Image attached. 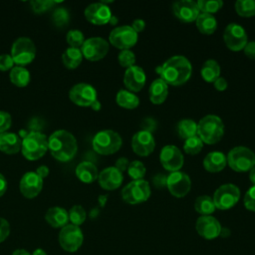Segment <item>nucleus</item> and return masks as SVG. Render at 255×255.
I'll use <instances>...</instances> for the list:
<instances>
[{
  "label": "nucleus",
  "instance_id": "nucleus-1",
  "mask_svg": "<svg viewBox=\"0 0 255 255\" xmlns=\"http://www.w3.org/2000/svg\"><path fill=\"white\" fill-rule=\"evenodd\" d=\"M156 72L160 75V79L167 85L180 86L186 83L191 77L192 66L187 58L176 55L157 67Z\"/></svg>",
  "mask_w": 255,
  "mask_h": 255
},
{
  "label": "nucleus",
  "instance_id": "nucleus-2",
  "mask_svg": "<svg viewBox=\"0 0 255 255\" xmlns=\"http://www.w3.org/2000/svg\"><path fill=\"white\" fill-rule=\"evenodd\" d=\"M48 148L56 159L60 161H69L77 153V139L70 131L58 129L49 136Z\"/></svg>",
  "mask_w": 255,
  "mask_h": 255
},
{
  "label": "nucleus",
  "instance_id": "nucleus-3",
  "mask_svg": "<svg viewBox=\"0 0 255 255\" xmlns=\"http://www.w3.org/2000/svg\"><path fill=\"white\" fill-rule=\"evenodd\" d=\"M223 134L224 125L222 120L215 115H207L197 124V136L204 143L214 144L222 138Z\"/></svg>",
  "mask_w": 255,
  "mask_h": 255
},
{
  "label": "nucleus",
  "instance_id": "nucleus-4",
  "mask_svg": "<svg viewBox=\"0 0 255 255\" xmlns=\"http://www.w3.org/2000/svg\"><path fill=\"white\" fill-rule=\"evenodd\" d=\"M48 149L47 136L40 131H30L22 139L21 151L28 160H37Z\"/></svg>",
  "mask_w": 255,
  "mask_h": 255
},
{
  "label": "nucleus",
  "instance_id": "nucleus-5",
  "mask_svg": "<svg viewBox=\"0 0 255 255\" xmlns=\"http://www.w3.org/2000/svg\"><path fill=\"white\" fill-rule=\"evenodd\" d=\"M121 135L112 129L101 130L93 138V148L100 154L109 155L117 152L122 146Z\"/></svg>",
  "mask_w": 255,
  "mask_h": 255
},
{
  "label": "nucleus",
  "instance_id": "nucleus-6",
  "mask_svg": "<svg viewBox=\"0 0 255 255\" xmlns=\"http://www.w3.org/2000/svg\"><path fill=\"white\" fill-rule=\"evenodd\" d=\"M227 163L236 172L249 171L255 165V154L246 146H235L228 152Z\"/></svg>",
  "mask_w": 255,
  "mask_h": 255
},
{
  "label": "nucleus",
  "instance_id": "nucleus-7",
  "mask_svg": "<svg viewBox=\"0 0 255 255\" xmlns=\"http://www.w3.org/2000/svg\"><path fill=\"white\" fill-rule=\"evenodd\" d=\"M35 55V44L30 38L19 37L14 41L11 48V57L15 64L24 67L34 60Z\"/></svg>",
  "mask_w": 255,
  "mask_h": 255
},
{
  "label": "nucleus",
  "instance_id": "nucleus-8",
  "mask_svg": "<svg viewBox=\"0 0 255 255\" xmlns=\"http://www.w3.org/2000/svg\"><path fill=\"white\" fill-rule=\"evenodd\" d=\"M150 196V187L146 180L138 179L128 183L122 190V198L128 204H138Z\"/></svg>",
  "mask_w": 255,
  "mask_h": 255
},
{
  "label": "nucleus",
  "instance_id": "nucleus-9",
  "mask_svg": "<svg viewBox=\"0 0 255 255\" xmlns=\"http://www.w3.org/2000/svg\"><path fill=\"white\" fill-rule=\"evenodd\" d=\"M240 198L239 188L232 183L220 185L213 194V202L216 208L227 210L232 208Z\"/></svg>",
  "mask_w": 255,
  "mask_h": 255
},
{
  "label": "nucleus",
  "instance_id": "nucleus-10",
  "mask_svg": "<svg viewBox=\"0 0 255 255\" xmlns=\"http://www.w3.org/2000/svg\"><path fill=\"white\" fill-rule=\"evenodd\" d=\"M84 235L79 226L67 224L61 228L59 233V243L61 247L70 253L76 252L83 244Z\"/></svg>",
  "mask_w": 255,
  "mask_h": 255
},
{
  "label": "nucleus",
  "instance_id": "nucleus-11",
  "mask_svg": "<svg viewBox=\"0 0 255 255\" xmlns=\"http://www.w3.org/2000/svg\"><path fill=\"white\" fill-rule=\"evenodd\" d=\"M110 43L120 50H129L137 41V33L131 26L124 25L116 27L109 36Z\"/></svg>",
  "mask_w": 255,
  "mask_h": 255
},
{
  "label": "nucleus",
  "instance_id": "nucleus-12",
  "mask_svg": "<svg viewBox=\"0 0 255 255\" xmlns=\"http://www.w3.org/2000/svg\"><path fill=\"white\" fill-rule=\"evenodd\" d=\"M223 40L226 47L234 52L243 50L248 42L245 29L237 23H230L225 27Z\"/></svg>",
  "mask_w": 255,
  "mask_h": 255
},
{
  "label": "nucleus",
  "instance_id": "nucleus-13",
  "mask_svg": "<svg viewBox=\"0 0 255 255\" xmlns=\"http://www.w3.org/2000/svg\"><path fill=\"white\" fill-rule=\"evenodd\" d=\"M83 57L89 61H99L109 52V43L102 37H91L81 47Z\"/></svg>",
  "mask_w": 255,
  "mask_h": 255
},
{
  "label": "nucleus",
  "instance_id": "nucleus-14",
  "mask_svg": "<svg viewBox=\"0 0 255 255\" xmlns=\"http://www.w3.org/2000/svg\"><path fill=\"white\" fill-rule=\"evenodd\" d=\"M69 98L77 106L91 107L97 100V91L90 84L79 83L70 90Z\"/></svg>",
  "mask_w": 255,
  "mask_h": 255
},
{
  "label": "nucleus",
  "instance_id": "nucleus-15",
  "mask_svg": "<svg viewBox=\"0 0 255 255\" xmlns=\"http://www.w3.org/2000/svg\"><path fill=\"white\" fill-rule=\"evenodd\" d=\"M166 187L171 195L180 198L189 192L191 180L186 173L180 170L173 171L167 175Z\"/></svg>",
  "mask_w": 255,
  "mask_h": 255
},
{
  "label": "nucleus",
  "instance_id": "nucleus-16",
  "mask_svg": "<svg viewBox=\"0 0 255 255\" xmlns=\"http://www.w3.org/2000/svg\"><path fill=\"white\" fill-rule=\"evenodd\" d=\"M171 10L174 16L183 23L195 21L200 14L197 3L192 0H179L172 4Z\"/></svg>",
  "mask_w": 255,
  "mask_h": 255
},
{
  "label": "nucleus",
  "instance_id": "nucleus-17",
  "mask_svg": "<svg viewBox=\"0 0 255 255\" xmlns=\"http://www.w3.org/2000/svg\"><path fill=\"white\" fill-rule=\"evenodd\" d=\"M159 159L161 165L168 171H178L183 165V155L175 145H165L162 147Z\"/></svg>",
  "mask_w": 255,
  "mask_h": 255
},
{
  "label": "nucleus",
  "instance_id": "nucleus-18",
  "mask_svg": "<svg viewBox=\"0 0 255 255\" xmlns=\"http://www.w3.org/2000/svg\"><path fill=\"white\" fill-rule=\"evenodd\" d=\"M155 147V140L151 132L146 130H138L131 138V148L135 154L139 156L149 155Z\"/></svg>",
  "mask_w": 255,
  "mask_h": 255
},
{
  "label": "nucleus",
  "instance_id": "nucleus-19",
  "mask_svg": "<svg viewBox=\"0 0 255 255\" xmlns=\"http://www.w3.org/2000/svg\"><path fill=\"white\" fill-rule=\"evenodd\" d=\"M197 233L205 239H214L221 234V225L219 221L211 215L200 216L195 223Z\"/></svg>",
  "mask_w": 255,
  "mask_h": 255
},
{
  "label": "nucleus",
  "instance_id": "nucleus-20",
  "mask_svg": "<svg viewBox=\"0 0 255 255\" xmlns=\"http://www.w3.org/2000/svg\"><path fill=\"white\" fill-rule=\"evenodd\" d=\"M85 17L94 25H105L110 22L112 12L110 7L103 2L92 3L85 9Z\"/></svg>",
  "mask_w": 255,
  "mask_h": 255
},
{
  "label": "nucleus",
  "instance_id": "nucleus-21",
  "mask_svg": "<svg viewBox=\"0 0 255 255\" xmlns=\"http://www.w3.org/2000/svg\"><path fill=\"white\" fill-rule=\"evenodd\" d=\"M19 187L23 196L26 198H34L42 190L43 178L35 171H28L22 176Z\"/></svg>",
  "mask_w": 255,
  "mask_h": 255
},
{
  "label": "nucleus",
  "instance_id": "nucleus-22",
  "mask_svg": "<svg viewBox=\"0 0 255 255\" xmlns=\"http://www.w3.org/2000/svg\"><path fill=\"white\" fill-rule=\"evenodd\" d=\"M145 73L139 66H132L126 70L124 75V84L128 91L131 93L139 92L145 84Z\"/></svg>",
  "mask_w": 255,
  "mask_h": 255
},
{
  "label": "nucleus",
  "instance_id": "nucleus-23",
  "mask_svg": "<svg viewBox=\"0 0 255 255\" xmlns=\"http://www.w3.org/2000/svg\"><path fill=\"white\" fill-rule=\"evenodd\" d=\"M123 179V172H121L115 166H110L103 169L98 176L101 187L106 190L117 189L121 186Z\"/></svg>",
  "mask_w": 255,
  "mask_h": 255
},
{
  "label": "nucleus",
  "instance_id": "nucleus-24",
  "mask_svg": "<svg viewBox=\"0 0 255 255\" xmlns=\"http://www.w3.org/2000/svg\"><path fill=\"white\" fill-rule=\"evenodd\" d=\"M45 220L54 228H62L67 225L69 221V215L65 208L54 206L47 210L45 214Z\"/></svg>",
  "mask_w": 255,
  "mask_h": 255
},
{
  "label": "nucleus",
  "instance_id": "nucleus-25",
  "mask_svg": "<svg viewBox=\"0 0 255 255\" xmlns=\"http://www.w3.org/2000/svg\"><path fill=\"white\" fill-rule=\"evenodd\" d=\"M22 140L19 135L14 132L0 133V150L7 154L17 153L21 149Z\"/></svg>",
  "mask_w": 255,
  "mask_h": 255
},
{
  "label": "nucleus",
  "instance_id": "nucleus-26",
  "mask_svg": "<svg viewBox=\"0 0 255 255\" xmlns=\"http://www.w3.org/2000/svg\"><path fill=\"white\" fill-rule=\"evenodd\" d=\"M227 164L226 155L221 151H211L203 159V166L209 172H219Z\"/></svg>",
  "mask_w": 255,
  "mask_h": 255
},
{
  "label": "nucleus",
  "instance_id": "nucleus-27",
  "mask_svg": "<svg viewBox=\"0 0 255 255\" xmlns=\"http://www.w3.org/2000/svg\"><path fill=\"white\" fill-rule=\"evenodd\" d=\"M149 100L154 105H161L167 98L168 85L160 78L155 79L149 86Z\"/></svg>",
  "mask_w": 255,
  "mask_h": 255
},
{
  "label": "nucleus",
  "instance_id": "nucleus-28",
  "mask_svg": "<svg viewBox=\"0 0 255 255\" xmlns=\"http://www.w3.org/2000/svg\"><path fill=\"white\" fill-rule=\"evenodd\" d=\"M77 177L84 183H92L98 179L99 172L97 166L91 161H82L76 167Z\"/></svg>",
  "mask_w": 255,
  "mask_h": 255
},
{
  "label": "nucleus",
  "instance_id": "nucleus-29",
  "mask_svg": "<svg viewBox=\"0 0 255 255\" xmlns=\"http://www.w3.org/2000/svg\"><path fill=\"white\" fill-rule=\"evenodd\" d=\"M195 24L200 33L205 35H211L217 28V21L212 14L200 13L195 20Z\"/></svg>",
  "mask_w": 255,
  "mask_h": 255
},
{
  "label": "nucleus",
  "instance_id": "nucleus-30",
  "mask_svg": "<svg viewBox=\"0 0 255 255\" xmlns=\"http://www.w3.org/2000/svg\"><path fill=\"white\" fill-rule=\"evenodd\" d=\"M220 66L215 60H207L201 67L200 75L207 83H214L220 77Z\"/></svg>",
  "mask_w": 255,
  "mask_h": 255
},
{
  "label": "nucleus",
  "instance_id": "nucleus-31",
  "mask_svg": "<svg viewBox=\"0 0 255 255\" xmlns=\"http://www.w3.org/2000/svg\"><path fill=\"white\" fill-rule=\"evenodd\" d=\"M116 102L120 107L128 110L135 109L139 105L138 97L128 90L119 91L116 96Z\"/></svg>",
  "mask_w": 255,
  "mask_h": 255
},
{
  "label": "nucleus",
  "instance_id": "nucleus-32",
  "mask_svg": "<svg viewBox=\"0 0 255 255\" xmlns=\"http://www.w3.org/2000/svg\"><path fill=\"white\" fill-rule=\"evenodd\" d=\"M83 60V54L79 48H67L62 54V62L65 67L69 69L77 68Z\"/></svg>",
  "mask_w": 255,
  "mask_h": 255
},
{
  "label": "nucleus",
  "instance_id": "nucleus-33",
  "mask_svg": "<svg viewBox=\"0 0 255 255\" xmlns=\"http://www.w3.org/2000/svg\"><path fill=\"white\" fill-rule=\"evenodd\" d=\"M176 130L179 137L185 140L197 134V123L191 119H183L177 123Z\"/></svg>",
  "mask_w": 255,
  "mask_h": 255
},
{
  "label": "nucleus",
  "instance_id": "nucleus-34",
  "mask_svg": "<svg viewBox=\"0 0 255 255\" xmlns=\"http://www.w3.org/2000/svg\"><path fill=\"white\" fill-rule=\"evenodd\" d=\"M10 80L17 87H26L30 82V73L25 67H13L10 72Z\"/></svg>",
  "mask_w": 255,
  "mask_h": 255
},
{
  "label": "nucleus",
  "instance_id": "nucleus-35",
  "mask_svg": "<svg viewBox=\"0 0 255 255\" xmlns=\"http://www.w3.org/2000/svg\"><path fill=\"white\" fill-rule=\"evenodd\" d=\"M194 209L196 212L203 215H210L212 214L216 207L214 205L213 199L208 195H200L195 199L194 202Z\"/></svg>",
  "mask_w": 255,
  "mask_h": 255
},
{
  "label": "nucleus",
  "instance_id": "nucleus-36",
  "mask_svg": "<svg viewBox=\"0 0 255 255\" xmlns=\"http://www.w3.org/2000/svg\"><path fill=\"white\" fill-rule=\"evenodd\" d=\"M235 11L241 17L255 15V0H238L235 2Z\"/></svg>",
  "mask_w": 255,
  "mask_h": 255
},
{
  "label": "nucleus",
  "instance_id": "nucleus-37",
  "mask_svg": "<svg viewBox=\"0 0 255 255\" xmlns=\"http://www.w3.org/2000/svg\"><path fill=\"white\" fill-rule=\"evenodd\" d=\"M200 13L213 14L219 11L223 6V1L221 0H198L196 1Z\"/></svg>",
  "mask_w": 255,
  "mask_h": 255
},
{
  "label": "nucleus",
  "instance_id": "nucleus-38",
  "mask_svg": "<svg viewBox=\"0 0 255 255\" xmlns=\"http://www.w3.org/2000/svg\"><path fill=\"white\" fill-rule=\"evenodd\" d=\"M68 215H69V220L71 221V224L76 226H80L81 224H83L87 217L86 210L81 205L72 206L68 212Z\"/></svg>",
  "mask_w": 255,
  "mask_h": 255
},
{
  "label": "nucleus",
  "instance_id": "nucleus-39",
  "mask_svg": "<svg viewBox=\"0 0 255 255\" xmlns=\"http://www.w3.org/2000/svg\"><path fill=\"white\" fill-rule=\"evenodd\" d=\"M202 147H203V142L197 136V134L184 140L183 149H184V151L187 154H191V155L197 154V153H199L201 151Z\"/></svg>",
  "mask_w": 255,
  "mask_h": 255
},
{
  "label": "nucleus",
  "instance_id": "nucleus-40",
  "mask_svg": "<svg viewBox=\"0 0 255 255\" xmlns=\"http://www.w3.org/2000/svg\"><path fill=\"white\" fill-rule=\"evenodd\" d=\"M145 166L144 164L139 160H133L129 162L128 167V173L133 180L142 179V177L145 175Z\"/></svg>",
  "mask_w": 255,
  "mask_h": 255
},
{
  "label": "nucleus",
  "instance_id": "nucleus-41",
  "mask_svg": "<svg viewBox=\"0 0 255 255\" xmlns=\"http://www.w3.org/2000/svg\"><path fill=\"white\" fill-rule=\"evenodd\" d=\"M66 39H67L68 44H69L71 47H73V48L82 47V45H83L84 42H85L84 34L82 33V31L77 30V29L70 30V31L67 33Z\"/></svg>",
  "mask_w": 255,
  "mask_h": 255
},
{
  "label": "nucleus",
  "instance_id": "nucleus-42",
  "mask_svg": "<svg viewBox=\"0 0 255 255\" xmlns=\"http://www.w3.org/2000/svg\"><path fill=\"white\" fill-rule=\"evenodd\" d=\"M69 19H70L69 13L65 8L59 7L54 10L53 15H52V21L56 26H58V27L66 26L69 22Z\"/></svg>",
  "mask_w": 255,
  "mask_h": 255
},
{
  "label": "nucleus",
  "instance_id": "nucleus-43",
  "mask_svg": "<svg viewBox=\"0 0 255 255\" xmlns=\"http://www.w3.org/2000/svg\"><path fill=\"white\" fill-rule=\"evenodd\" d=\"M118 60L122 67L128 69V68L134 66L135 56H134V53L130 50H122L121 53L119 54Z\"/></svg>",
  "mask_w": 255,
  "mask_h": 255
},
{
  "label": "nucleus",
  "instance_id": "nucleus-44",
  "mask_svg": "<svg viewBox=\"0 0 255 255\" xmlns=\"http://www.w3.org/2000/svg\"><path fill=\"white\" fill-rule=\"evenodd\" d=\"M32 9L37 13H42L50 9L54 5V1L51 0H34L30 2Z\"/></svg>",
  "mask_w": 255,
  "mask_h": 255
},
{
  "label": "nucleus",
  "instance_id": "nucleus-45",
  "mask_svg": "<svg viewBox=\"0 0 255 255\" xmlns=\"http://www.w3.org/2000/svg\"><path fill=\"white\" fill-rule=\"evenodd\" d=\"M244 206L250 210L255 211V185L250 187L244 195Z\"/></svg>",
  "mask_w": 255,
  "mask_h": 255
},
{
  "label": "nucleus",
  "instance_id": "nucleus-46",
  "mask_svg": "<svg viewBox=\"0 0 255 255\" xmlns=\"http://www.w3.org/2000/svg\"><path fill=\"white\" fill-rule=\"evenodd\" d=\"M12 119L10 114L5 111H0V133L6 132V130L11 127Z\"/></svg>",
  "mask_w": 255,
  "mask_h": 255
},
{
  "label": "nucleus",
  "instance_id": "nucleus-47",
  "mask_svg": "<svg viewBox=\"0 0 255 255\" xmlns=\"http://www.w3.org/2000/svg\"><path fill=\"white\" fill-rule=\"evenodd\" d=\"M10 234V224L5 219L0 217V243L5 241Z\"/></svg>",
  "mask_w": 255,
  "mask_h": 255
},
{
  "label": "nucleus",
  "instance_id": "nucleus-48",
  "mask_svg": "<svg viewBox=\"0 0 255 255\" xmlns=\"http://www.w3.org/2000/svg\"><path fill=\"white\" fill-rule=\"evenodd\" d=\"M14 65V61L11 57V55L8 54H2L0 55V70L1 71H7L11 69Z\"/></svg>",
  "mask_w": 255,
  "mask_h": 255
},
{
  "label": "nucleus",
  "instance_id": "nucleus-49",
  "mask_svg": "<svg viewBox=\"0 0 255 255\" xmlns=\"http://www.w3.org/2000/svg\"><path fill=\"white\" fill-rule=\"evenodd\" d=\"M244 54L251 60H255V41L247 42L244 49Z\"/></svg>",
  "mask_w": 255,
  "mask_h": 255
},
{
  "label": "nucleus",
  "instance_id": "nucleus-50",
  "mask_svg": "<svg viewBox=\"0 0 255 255\" xmlns=\"http://www.w3.org/2000/svg\"><path fill=\"white\" fill-rule=\"evenodd\" d=\"M166 179H167V176L160 173V174H156L152 177V182L155 187L162 188V187L166 186Z\"/></svg>",
  "mask_w": 255,
  "mask_h": 255
},
{
  "label": "nucleus",
  "instance_id": "nucleus-51",
  "mask_svg": "<svg viewBox=\"0 0 255 255\" xmlns=\"http://www.w3.org/2000/svg\"><path fill=\"white\" fill-rule=\"evenodd\" d=\"M128 164H129V162H128V159L127 157H120V158L117 159L115 167L117 169H119L121 172H123V171L128 169Z\"/></svg>",
  "mask_w": 255,
  "mask_h": 255
},
{
  "label": "nucleus",
  "instance_id": "nucleus-52",
  "mask_svg": "<svg viewBox=\"0 0 255 255\" xmlns=\"http://www.w3.org/2000/svg\"><path fill=\"white\" fill-rule=\"evenodd\" d=\"M213 84H214V88L219 92L225 91L227 89V86H228L227 81L222 77H219Z\"/></svg>",
  "mask_w": 255,
  "mask_h": 255
},
{
  "label": "nucleus",
  "instance_id": "nucleus-53",
  "mask_svg": "<svg viewBox=\"0 0 255 255\" xmlns=\"http://www.w3.org/2000/svg\"><path fill=\"white\" fill-rule=\"evenodd\" d=\"M156 123L152 119H145L142 123V129L151 132L153 129H155Z\"/></svg>",
  "mask_w": 255,
  "mask_h": 255
},
{
  "label": "nucleus",
  "instance_id": "nucleus-54",
  "mask_svg": "<svg viewBox=\"0 0 255 255\" xmlns=\"http://www.w3.org/2000/svg\"><path fill=\"white\" fill-rule=\"evenodd\" d=\"M131 28L134 30V32L138 34L139 32L143 31V29L145 28V23L142 19H135L131 24Z\"/></svg>",
  "mask_w": 255,
  "mask_h": 255
},
{
  "label": "nucleus",
  "instance_id": "nucleus-55",
  "mask_svg": "<svg viewBox=\"0 0 255 255\" xmlns=\"http://www.w3.org/2000/svg\"><path fill=\"white\" fill-rule=\"evenodd\" d=\"M41 178H45V177H47L48 176V174H49V168L46 166V165H40L38 168H37V170L35 171Z\"/></svg>",
  "mask_w": 255,
  "mask_h": 255
},
{
  "label": "nucleus",
  "instance_id": "nucleus-56",
  "mask_svg": "<svg viewBox=\"0 0 255 255\" xmlns=\"http://www.w3.org/2000/svg\"><path fill=\"white\" fill-rule=\"evenodd\" d=\"M6 190H7V180L5 176L2 173H0V196H2Z\"/></svg>",
  "mask_w": 255,
  "mask_h": 255
},
{
  "label": "nucleus",
  "instance_id": "nucleus-57",
  "mask_svg": "<svg viewBox=\"0 0 255 255\" xmlns=\"http://www.w3.org/2000/svg\"><path fill=\"white\" fill-rule=\"evenodd\" d=\"M12 255H32V254L25 249H16L13 251Z\"/></svg>",
  "mask_w": 255,
  "mask_h": 255
},
{
  "label": "nucleus",
  "instance_id": "nucleus-58",
  "mask_svg": "<svg viewBox=\"0 0 255 255\" xmlns=\"http://www.w3.org/2000/svg\"><path fill=\"white\" fill-rule=\"evenodd\" d=\"M249 179L255 185V165L249 170Z\"/></svg>",
  "mask_w": 255,
  "mask_h": 255
},
{
  "label": "nucleus",
  "instance_id": "nucleus-59",
  "mask_svg": "<svg viewBox=\"0 0 255 255\" xmlns=\"http://www.w3.org/2000/svg\"><path fill=\"white\" fill-rule=\"evenodd\" d=\"M91 108L94 110V111H100L101 110V103L96 100L92 105H91Z\"/></svg>",
  "mask_w": 255,
  "mask_h": 255
},
{
  "label": "nucleus",
  "instance_id": "nucleus-60",
  "mask_svg": "<svg viewBox=\"0 0 255 255\" xmlns=\"http://www.w3.org/2000/svg\"><path fill=\"white\" fill-rule=\"evenodd\" d=\"M32 255H47V253L45 252V250L41 249V248H38L36 250H34V252L32 253Z\"/></svg>",
  "mask_w": 255,
  "mask_h": 255
},
{
  "label": "nucleus",
  "instance_id": "nucleus-61",
  "mask_svg": "<svg viewBox=\"0 0 255 255\" xmlns=\"http://www.w3.org/2000/svg\"><path fill=\"white\" fill-rule=\"evenodd\" d=\"M109 23H111L112 25H116V24L118 23V18H117L116 16L112 15V17H111V19H110V22H109Z\"/></svg>",
  "mask_w": 255,
  "mask_h": 255
}]
</instances>
